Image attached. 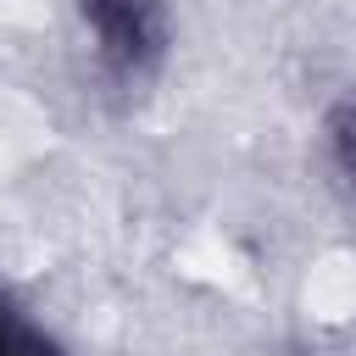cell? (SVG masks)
I'll use <instances>...</instances> for the list:
<instances>
[{
	"instance_id": "2",
	"label": "cell",
	"mask_w": 356,
	"mask_h": 356,
	"mask_svg": "<svg viewBox=\"0 0 356 356\" xmlns=\"http://www.w3.org/2000/svg\"><path fill=\"white\" fill-rule=\"evenodd\" d=\"M0 356H72L28 306L11 284H0Z\"/></svg>"
},
{
	"instance_id": "1",
	"label": "cell",
	"mask_w": 356,
	"mask_h": 356,
	"mask_svg": "<svg viewBox=\"0 0 356 356\" xmlns=\"http://www.w3.org/2000/svg\"><path fill=\"white\" fill-rule=\"evenodd\" d=\"M78 17L95 39V61H100L111 89L156 83L167 44H172L167 0H78Z\"/></svg>"
},
{
	"instance_id": "3",
	"label": "cell",
	"mask_w": 356,
	"mask_h": 356,
	"mask_svg": "<svg viewBox=\"0 0 356 356\" xmlns=\"http://www.w3.org/2000/svg\"><path fill=\"white\" fill-rule=\"evenodd\" d=\"M328 145H334V161L345 178H356V95L328 117Z\"/></svg>"
}]
</instances>
